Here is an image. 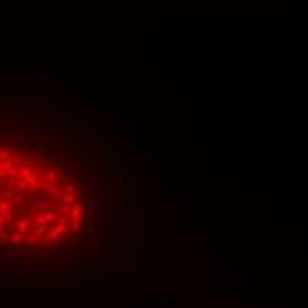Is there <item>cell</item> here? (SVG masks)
Returning <instances> with one entry per match:
<instances>
[{
    "label": "cell",
    "mask_w": 308,
    "mask_h": 308,
    "mask_svg": "<svg viewBox=\"0 0 308 308\" xmlns=\"http://www.w3.org/2000/svg\"><path fill=\"white\" fill-rule=\"evenodd\" d=\"M64 190H66V193H76V186L73 184V183H69V181L64 184Z\"/></svg>",
    "instance_id": "7a4b0ae2"
},
{
    "label": "cell",
    "mask_w": 308,
    "mask_h": 308,
    "mask_svg": "<svg viewBox=\"0 0 308 308\" xmlns=\"http://www.w3.org/2000/svg\"><path fill=\"white\" fill-rule=\"evenodd\" d=\"M78 159H82V161H91V159H92V154H91V149H85V147H80V149H78Z\"/></svg>",
    "instance_id": "6da1fadb"
},
{
    "label": "cell",
    "mask_w": 308,
    "mask_h": 308,
    "mask_svg": "<svg viewBox=\"0 0 308 308\" xmlns=\"http://www.w3.org/2000/svg\"><path fill=\"white\" fill-rule=\"evenodd\" d=\"M83 124H85V128H87V129H91V128H92V122H91V119H85V121H83Z\"/></svg>",
    "instance_id": "3957f363"
}]
</instances>
